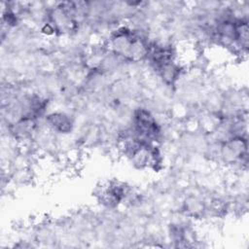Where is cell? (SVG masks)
<instances>
[{
  "instance_id": "obj_2",
  "label": "cell",
  "mask_w": 249,
  "mask_h": 249,
  "mask_svg": "<svg viewBox=\"0 0 249 249\" xmlns=\"http://www.w3.org/2000/svg\"><path fill=\"white\" fill-rule=\"evenodd\" d=\"M49 124L60 133H68L72 130L73 122L70 117L64 113H52L48 116Z\"/></svg>"
},
{
  "instance_id": "obj_1",
  "label": "cell",
  "mask_w": 249,
  "mask_h": 249,
  "mask_svg": "<svg viewBox=\"0 0 249 249\" xmlns=\"http://www.w3.org/2000/svg\"><path fill=\"white\" fill-rule=\"evenodd\" d=\"M109 48L115 54L135 60L146 56L148 43L134 30L122 26L112 32L109 39Z\"/></svg>"
}]
</instances>
